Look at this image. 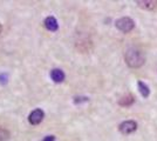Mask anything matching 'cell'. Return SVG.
I'll return each instance as SVG.
<instances>
[{
	"label": "cell",
	"mask_w": 157,
	"mask_h": 141,
	"mask_svg": "<svg viewBox=\"0 0 157 141\" xmlns=\"http://www.w3.org/2000/svg\"><path fill=\"white\" fill-rule=\"evenodd\" d=\"M138 6L143 10L147 11H151V10H155L157 7V1L156 0H137L136 1Z\"/></svg>",
	"instance_id": "5"
},
{
	"label": "cell",
	"mask_w": 157,
	"mask_h": 141,
	"mask_svg": "<svg viewBox=\"0 0 157 141\" xmlns=\"http://www.w3.org/2000/svg\"><path fill=\"white\" fill-rule=\"evenodd\" d=\"M88 98H75V104H78V102H82V101H87Z\"/></svg>",
	"instance_id": "11"
},
{
	"label": "cell",
	"mask_w": 157,
	"mask_h": 141,
	"mask_svg": "<svg viewBox=\"0 0 157 141\" xmlns=\"http://www.w3.org/2000/svg\"><path fill=\"white\" fill-rule=\"evenodd\" d=\"M54 140H55V136L54 135H48V136H46L44 139V141H54Z\"/></svg>",
	"instance_id": "12"
},
{
	"label": "cell",
	"mask_w": 157,
	"mask_h": 141,
	"mask_svg": "<svg viewBox=\"0 0 157 141\" xmlns=\"http://www.w3.org/2000/svg\"><path fill=\"white\" fill-rule=\"evenodd\" d=\"M118 129H120V132H121L122 134H124V135L131 134V133H134V132L137 129V123L132 120L123 121V122L118 126Z\"/></svg>",
	"instance_id": "3"
},
{
	"label": "cell",
	"mask_w": 157,
	"mask_h": 141,
	"mask_svg": "<svg viewBox=\"0 0 157 141\" xmlns=\"http://www.w3.org/2000/svg\"><path fill=\"white\" fill-rule=\"evenodd\" d=\"M125 64L131 68H138L144 64V54L137 47H129L124 54Z\"/></svg>",
	"instance_id": "1"
},
{
	"label": "cell",
	"mask_w": 157,
	"mask_h": 141,
	"mask_svg": "<svg viewBox=\"0 0 157 141\" xmlns=\"http://www.w3.org/2000/svg\"><path fill=\"white\" fill-rule=\"evenodd\" d=\"M1 29H2V27H1V24H0V33H1Z\"/></svg>",
	"instance_id": "13"
},
{
	"label": "cell",
	"mask_w": 157,
	"mask_h": 141,
	"mask_svg": "<svg viewBox=\"0 0 157 141\" xmlns=\"http://www.w3.org/2000/svg\"><path fill=\"white\" fill-rule=\"evenodd\" d=\"M134 101H135V99H134V96L131 94H125L118 100V105H121L123 107H128V106L134 104Z\"/></svg>",
	"instance_id": "8"
},
{
	"label": "cell",
	"mask_w": 157,
	"mask_h": 141,
	"mask_svg": "<svg viewBox=\"0 0 157 141\" xmlns=\"http://www.w3.org/2000/svg\"><path fill=\"white\" fill-rule=\"evenodd\" d=\"M44 118H45L44 111L40 109V108H36V109H34L32 113L29 114L28 121H29V123H32V125H39L40 122L44 120Z\"/></svg>",
	"instance_id": "4"
},
{
	"label": "cell",
	"mask_w": 157,
	"mask_h": 141,
	"mask_svg": "<svg viewBox=\"0 0 157 141\" xmlns=\"http://www.w3.org/2000/svg\"><path fill=\"white\" fill-rule=\"evenodd\" d=\"M137 86H138V89H140L141 95H142L143 98H148L149 94H150V89H149V87H148L144 82H142V81H138Z\"/></svg>",
	"instance_id": "9"
},
{
	"label": "cell",
	"mask_w": 157,
	"mask_h": 141,
	"mask_svg": "<svg viewBox=\"0 0 157 141\" xmlns=\"http://www.w3.org/2000/svg\"><path fill=\"white\" fill-rule=\"evenodd\" d=\"M51 78L54 82H62L65 80L66 75L63 73V71H61L59 68H54L51 71Z\"/></svg>",
	"instance_id": "7"
},
{
	"label": "cell",
	"mask_w": 157,
	"mask_h": 141,
	"mask_svg": "<svg viewBox=\"0 0 157 141\" xmlns=\"http://www.w3.org/2000/svg\"><path fill=\"white\" fill-rule=\"evenodd\" d=\"M44 24H45V27L51 32H55L59 28V24H58V21L54 17H47L44 21Z\"/></svg>",
	"instance_id": "6"
},
{
	"label": "cell",
	"mask_w": 157,
	"mask_h": 141,
	"mask_svg": "<svg viewBox=\"0 0 157 141\" xmlns=\"http://www.w3.org/2000/svg\"><path fill=\"white\" fill-rule=\"evenodd\" d=\"M10 136H11V134L7 129L0 127V141H7L10 139Z\"/></svg>",
	"instance_id": "10"
},
{
	"label": "cell",
	"mask_w": 157,
	"mask_h": 141,
	"mask_svg": "<svg viewBox=\"0 0 157 141\" xmlns=\"http://www.w3.org/2000/svg\"><path fill=\"white\" fill-rule=\"evenodd\" d=\"M116 27H117L121 32L128 33V32H130V31L134 29L135 22H134V20H132L131 18L123 17V18H121V19H118V20L116 21Z\"/></svg>",
	"instance_id": "2"
}]
</instances>
